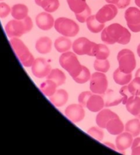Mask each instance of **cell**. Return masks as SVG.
<instances>
[{
	"mask_svg": "<svg viewBox=\"0 0 140 155\" xmlns=\"http://www.w3.org/2000/svg\"><path fill=\"white\" fill-rule=\"evenodd\" d=\"M33 28L32 18L28 16L23 20L13 19L8 21L5 26V31L10 38H19L28 33Z\"/></svg>",
	"mask_w": 140,
	"mask_h": 155,
	"instance_id": "obj_1",
	"label": "cell"
},
{
	"mask_svg": "<svg viewBox=\"0 0 140 155\" xmlns=\"http://www.w3.org/2000/svg\"><path fill=\"white\" fill-rule=\"evenodd\" d=\"M60 66L71 75L72 79L77 77L82 70V66L74 52L67 51L62 53L59 58Z\"/></svg>",
	"mask_w": 140,
	"mask_h": 155,
	"instance_id": "obj_2",
	"label": "cell"
},
{
	"mask_svg": "<svg viewBox=\"0 0 140 155\" xmlns=\"http://www.w3.org/2000/svg\"><path fill=\"white\" fill-rule=\"evenodd\" d=\"M10 43L22 65L27 68L31 67L35 58L25 43L18 38H10Z\"/></svg>",
	"mask_w": 140,
	"mask_h": 155,
	"instance_id": "obj_3",
	"label": "cell"
},
{
	"mask_svg": "<svg viewBox=\"0 0 140 155\" xmlns=\"http://www.w3.org/2000/svg\"><path fill=\"white\" fill-rule=\"evenodd\" d=\"M107 33L114 43L127 45L131 41V34L127 29L119 23H112L107 27Z\"/></svg>",
	"mask_w": 140,
	"mask_h": 155,
	"instance_id": "obj_4",
	"label": "cell"
},
{
	"mask_svg": "<svg viewBox=\"0 0 140 155\" xmlns=\"http://www.w3.org/2000/svg\"><path fill=\"white\" fill-rule=\"evenodd\" d=\"M118 68L126 74L132 73L136 68L137 61L134 53L131 50L124 49L120 51L117 55Z\"/></svg>",
	"mask_w": 140,
	"mask_h": 155,
	"instance_id": "obj_5",
	"label": "cell"
},
{
	"mask_svg": "<svg viewBox=\"0 0 140 155\" xmlns=\"http://www.w3.org/2000/svg\"><path fill=\"white\" fill-rule=\"evenodd\" d=\"M54 28L59 34L66 37H75L79 31L78 24L71 18L66 17L58 18L55 21Z\"/></svg>",
	"mask_w": 140,
	"mask_h": 155,
	"instance_id": "obj_6",
	"label": "cell"
},
{
	"mask_svg": "<svg viewBox=\"0 0 140 155\" xmlns=\"http://www.w3.org/2000/svg\"><path fill=\"white\" fill-rule=\"evenodd\" d=\"M72 49L78 55H89L95 57L97 44L85 37H81L72 42Z\"/></svg>",
	"mask_w": 140,
	"mask_h": 155,
	"instance_id": "obj_7",
	"label": "cell"
},
{
	"mask_svg": "<svg viewBox=\"0 0 140 155\" xmlns=\"http://www.w3.org/2000/svg\"><path fill=\"white\" fill-rule=\"evenodd\" d=\"M90 81V89L93 94H103L106 92L108 80L105 73L96 71L92 74Z\"/></svg>",
	"mask_w": 140,
	"mask_h": 155,
	"instance_id": "obj_8",
	"label": "cell"
},
{
	"mask_svg": "<svg viewBox=\"0 0 140 155\" xmlns=\"http://www.w3.org/2000/svg\"><path fill=\"white\" fill-rule=\"evenodd\" d=\"M125 18L126 24L131 31L137 33L140 31V10L135 7H130L126 10Z\"/></svg>",
	"mask_w": 140,
	"mask_h": 155,
	"instance_id": "obj_9",
	"label": "cell"
},
{
	"mask_svg": "<svg viewBox=\"0 0 140 155\" xmlns=\"http://www.w3.org/2000/svg\"><path fill=\"white\" fill-rule=\"evenodd\" d=\"M31 69L33 75L38 79L47 77L52 70V66L43 58L35 59L33 64L31 66Z\"/></svg>",
	"mask_w": 140,
	"mask_h": 155,
	"instance_id": "obj_10",
	"label": "cell"
},
{
	"mask_svg": "<svg viewBox=\"0 0 140 155\" xmlns=\"http://www.w3.org/2000/svg\"><path fill=\"white\" fill-rule=\"evenodd\" d=\"M66 116L73 123L82 122L84 119L85 111L84 107L80 104H71L64 111Z\"/></svg>",
	"mask_w": 140,
	"mask_h": 155,
	"instance_id": "obj_11",
	"label": "cell"
},
{
	"mask_svg": "<svg viewBox=\"0 0 140 155\" xmlns=\"http://www.w3.org/2000/svg\"><path fill=\"white\" fill-rule=\"evenodd\" d=\"M118 8L114 4H106L96 12V18L101 23H105L114 19L118 14Z\"/></svg>",
	"mask_w": 140,
	"mask_h": 155,
	"instance_id": "obj_12",
	"label": "cell"
},
{
	"mask_svg": "<svg viewBox=\"0 0 140 155\" xmlns=\"http://www.w3.org/2000/svg\"><path fill=\"white\" fill-rule=\"evenodd\" d=\"M36 23L39 29L43 31H48L54 27L55 20L50 13L43 12L36 16Z\"/></svg>",
	"mask_w": 140,
	"mask_h": 155,
	"instance_id": "obj_13",
	"label": "cell"
},
{
	"mask_svg": "<svg viewBox=\"0 0 140 155\" xmlns=\"http://www.w3.org/2000/svg\"><path fill=\"white\" fill-rule=\"evenodd\" d=\"M133 141V136L128 132H122L117 135L115 139V146L120 152H125L126 150L131 148Z\"/></svg>",
	"mask_w": 140,
	"mask_h": 155,
	"instance_id": "obj_14",
	"label": "cell"
},
{
	"mask_svg": "<svg viewBox=\"0 0 140 155\" xmlns=\"http://www.w3.org/2000/svg\"><path fill=\"white\" fill-rule=\"evenodd\" d=\"M116 117H119V116L115 112L110 110L109 109H103L98 112L97 115H96V123L99 127L102 128V129H105L107 122L110 120L116 118Z\"/></svg>",
	"mask_w": 140,
	"mask_h": 155,
	"instance_id": "obj_15",
	"label": "cell"
},
{
	"mask_svg": "<svg viewBox=\"0 0 140 155\" xmlns=\"http://www.w3.org/2000/svg\"><path fill=\"white\" fill-rule=\"evenodd\" d=\"M105 104L103 98L100 94H92L88 101L86 107L89 111L98 113L105 107Z\"/></svg>",
	"mask_w": 140,
	"mask_h": 155,
	"instance_id": "obj_16",
	"label": "cell"
},
{
	"mask_svg": "<svg viewBox=\"0 0 140 155\" xmlns=\"http://www.w3.org/2000/svg\"><path fill=\"white\" fill-rule=\"evenodd\" d=\"M68 93L64 89L57 90L55 93L49 97V100L56 107H61L65 105L68 100Z\"/></svg>",
	"mask_w": 140,
	"mask_h": 155,
	"instance_id": "obj_17",
	"label": "cell"
},
{
	"mask_svg": "<svg viewBox=\"0 0 140 155\" xmlns=\"http://www.w3.org/2000/svg\"><path fill=\"white\" fill-rule=\"evenodd\" d=\"M105 129L112 135H118L125 130V124L120 117L113 118L107 122Z\"/></svg>",
	"mask_w": 140,
	"mask_h": 155,
	"instance_id": "obj_18",
	"label": "cell"
},
{
	"mask_svg": "<svg viewBox=\"0 0 140 155\" xmlns=\"http://www.w3.org/2000/svg\"><path fill=\"white\" fill-rule=\"evenodd\" d=\"M36 49L40 54H47L52 49V41L47 36H42L37 40L35 45Z\"/></svg>",
	"mask_w": 140,
	"mask_h": 155,
	"instance_id": "obj_19",
	"label": "cell"
},
{
	"mask_svg": "<svg viewBox=\"0 0 140 155\" xmlns=\"http://www.w3.org/2000/svg\"><path fill=\"white\" fill-rule=\"evenodd\" d=\"M126 109L131 115L137 116L140 114V97L139 96H132L125 104Z\"/></svg>",
	"mask_w": 140,
	"mask_h": 155,
	"instance_id": "obj_20",
	"label": "cell"
},
{
	"mask_svg": "<svg viewBox=\"0 0 140 155\" xmlns=\"http://www.w3.org/2000/svg\"><path fill=\"white\" fill-rule=\"evenodd\" d=\"M72 46V42L68 37L66 36H60L55 40L54 42V47L58 52L60 53H63L71 49Z\"/></svg>",
	"mask_w": 140,
	"mask_h": 155,
	"instance_id": "obj_21",
	"label": "cell"
},
{
	"mask_svg": "<svg viewBox=\"0 0 140 155\" xmlns=\"http://www.w3.org/2000/svg\"><path fill=\"white\" fill-rule=\"evenodd\" d=\"M28 7L23 4H15L11 8L12 17L14 19L23 20L28 16Z\"/></svg>",
	"mask_w": 140,
	"mask_h": 155,
	"instance_id": "obj_22",
	"label": "cell"
},
{
	"mask_svg": "<svg viewBox=\"0 0 140 155\" xmlns=\"http://www.w3.org/2000/svg\"><path fill=\"white\" fill-rule=\"evenodd\" d=\"M35 3L49 13L55 12L60 5L59 0H35Z\"/></svg>",
	"mask_w": 140,
	"mask_h": 155,
	"instance_id": "obj_23",
	"label": "cell"
},
{
	"mask_svg": "<svg viewBox=\"0 0 140 155\" xmlns=\"http://www.w3.org/2000/svg\"><path fill=\"white\" fill-rule=\"evenodd\" d=\"M86 25L92 33L98 34L101 32L105 28V23H101L97 21L95 15H90L86 20Z\"/></svg>",
	"mask_w": 140,
	"mask_h": 155,
	"instance_id": "obj_24",
	"label": "cell"
},
{
	"mask_svg": "<svg viewBox=\"0 0 140 155\" xmlns=\"http://www.w3.org/2000/svg\"><path fill=\"white\" fill-rule=\"evenodd\" d=\"M57 87V84L51 79H47L40 85V90L42 94L49 98L55 94Z\"/></svg>",
	"mask_w": 140,
	"mask_h": 155,
	"instance_id": "obj_25",
	"label": "cell"
},
{
	"mask_svg": "<svg viewBox=\"0 0 140 155\" xmlns=\"http://www.w3.org/2000/svg\"><path fill=\"white\" fill-rule=\"evenodd\" d=\"M113 79L115 84L120 85H128L132 80V74L122 73L119 68H117L113 73Z\"/></svg>",
	"mask_w": 140,
	"mask_h": 155,
	"instance_id": "obj_26",
	"label": "cell"
},
{
	"mask_svg": "<svg viewBox=\"0 0 140 155\" xmlns=\"http://www.w3.org/2000/svg\"><path fill=\"white\" fill-rule=\"evenodd\" d=\"M47 79H51L57 84L58 87L61 86L66 83V76L62 71L59 68H54L51 71L49 75L47 77Z\"/></svg>",
	"mask_w": 140,
	"mask_h": 155,
	"instance_id": "obj_27",
	"label": "cell"
},
{
	"mask_svg": "<svg viewBox=\"0 0 140 155\" xmlns=\"http://www.w3.org/2000/svg\"><path fill=\"white\" fill-rule=\"evenodd\" d=\"M125 130L136 137L140 135V120L134 118L128 120L125 125Z\"/></svg>",
	"mask_w": 140,
	"mask_h": 155,
	"instance_id": "obj_28",
	"label": "cell"
},
{
	"mask_svg": "<svg viewBox=\"0 0 140 155\" xmlns=\"http://www.w3.org/2000/svg\"><path fill=\"white\" fill-rule=\"evenodd\" d=\"M69 8L75 14L84 11L88 6L86 3V0H66Z\"/></svg>",
	"mask_w": 140,
	"mask_h": 155,
	"instance_id": "obj_29",
	"label": "cell"
},
{
	"mask_svg": "<svg viewBox=\"0 0 140 155\" xmlns=\"http://www.w3.org/2000/svg\"><path fill=\"white\" fill-rule=\"evenodd\" d=\"M92 74L89 69L85 66H82V70L77 77L73 78L74 81L79 84H83L90 81Z\"/></svg>",
	"mask_w": 140,
	"mask_h": 155,
	"instance_id": "obj_30",
	"label": "cell"
},
{
	"mask_svg": "<svg viewBox=\"0 0 140 155\" xmlns=\"http://www.w3.org/2000/svg\"><path fill=\"white\" fill-rule=\"evenodd\" d=\"M94 68H95L96 71L106 73L110 69V63L107 59L106 60H97V59H96L95 62H94Z\"/></svg>",
	"mask_w": 140,
	"mask_h": 155,
	"instance_id": "obj_31",
	"label": "cell"
},
{
	"mask_svg": "<svg viewBox=\"0 0 140 155\" xmlns=\"http://www.w3.org/2000/svg\"><path fill=\"white\" fill-rule=\"evenodd\" d=\"M110 55V50L105 45L97 44L95 58L97 60H106Z\"/></svg>",
	"mask_w": 140,
	"mask_h": 155,
	"instance_id": "obj_32",
	"label": "cell"
},
{
	"mask_svg": "<svg viewBox=\"0 0 140 155\" xmlns=\"http://www.w3.org/2000/svg\"><path fill=\"white\" fill-rule=\"evenodd\" d=\"M129 92L133 96H140V77H135L128 84Z\"/></svg>",
	"mask_w": 140,
	"mask_h": 155,
	"instance_id": "obj_33",
	"label": "cell"
},
{
	"mask_svg": "<svg viewBox=\"0 0 140 155\" xmlns=\"http://www.w3.org/2000/svg\"><path fill=\"white\" fill-rule=\"evenodd\" d=\"M103 129L98 127H92L87 130V133L90 135L91 137L96 139V140L101 141L104 139L105 133L103 131Z\"/></svg>",
	"mask_w": 140,
	"mask_h": 155,
	"instance_id": "obj_34",
	"label": "cell"
},
{
	"mask_svg": "<svg viewBox=\"0 0 140 155\" xmlns=\"http://www.w3.org/2000/svg\"><path fill=\"white\" fill-rule=\"evenodd\" d=\"M92 94L93 93L91 91H84V92L80 93L79 97H78V103L81 105H82L83 107H86L88 101Z\"/></svg>",
	"mask_w": 140,
	"mask_h": 155,
	"instance_id": "obj_35",
	"label": "cell"
},
{
	"mask_svg": "<svg viewBox=\"0 0 140 155\" xmlns=\"http://www.w3.org/2000/svg\"><path fill=\"white\" fill-rule=\"evenodd\" d=\"M91 15V9L88 6L86 8L84 11L79 13V14H75V17H76L77 20L79 22L83 23L86 22L87 18Z\"/></svg>",
	"mask_w": 140,
	"mask_h": 155,
	"instance_id": "obj_36",
	"label": "cell"
},
{
	"mask_svg": "<svg viewBox=\"0 0 140 155\" xmlns=\"http://www.w3.org/2000/svg\"><path fill=\"white\" fill-rule=\"evenodd\" d=\"M11 13V8L4 2H0V18H5Z\"/></svg>",
	"mask_w": 140,
	"mask_h": 155,
	"instance_id": "obj_37",
	"label": "cell"
},
{
	"mask_svg": "<svg viewBox=\"0 0 140 155\" xmlns=\"http://www.w3.org/2000/svg\"><path fill=\"white\" fill-rule=\"evenodd\" d=\"M119 92H120V94L122 96V103L124 105H125L126 101H127L128 98L133 96L131 94V92H129L128 88V85H123V86H122V87L120 88Z\"/></svg>",
	"mask_w": 140,
	"mask_h": 155,
	"instance_id": "obj_38",
	"label": "cell"
},
{
	"mask_svg": "<svg viewBox=\"0 0 140 155\" xmlns=\"http://www.w3.org/2000/svg\"><path fill=\"white\" fill-rule=\"evenodd\" d=\"M101 41L103 42H105V44L107 45H114V42L112 41V39L109 38V36H108V34L107 33L106 31V28H105L103 31H101Z\"/></svg>",
	"mask_w": 140,
	"mask_h": 155,
	"instance_id": "obj_39",
	"label": "cell"
},
{
	"mask_svg": "<svg viewBox=\"0 0 140 155\" xmlns=\"http://www.w3.org/2000/svg\"><path fill=\"white\" fill-rule=\"evenodd\" d=\"M131 3V0H120L118 2V4L115 5L119 9H125L126 7L129 6V4Z\"/></svg>",
	"mask_w": 140,
	"mask_h": 155,
	"instance_id": "obj_40",
	"label": "cell"
},
{
	"mask_svg": "<svg viewBox=\"0 0 140 155\" xmlns=\"http://www.w3.org/2000/svg\"><path fill=\"white\" fill-rule=\"evenodd\" d=\"M131 154L140 155V146L134 147V148H131Z\"/></svg>",
	"mask_w": 140,
	"mask_h": 155,
	"instance_id": "obj_41",
	"label": "cell"
},
{
	"mask_svg": "<svg viewBox=\"0 0 140 155\" xmlns=\"http://www.w3.org/2000/svg\"><path fill=\"white\" fill-rule=\"evenodd\" d=\"M138 146H140V137H136L133 141V143H132L131 148H133L134 147H136Z\"/></svg>",
	"mask_w": 140,
	"mask_h": 155,
	"instance_id": "obj_42",
	"label": "cell"
},
{
	"mask_svg": "<svg viewBox=\"0 0 140 155\" xmlns=\"http://www.w3.org/2000/svg\"><path fill=\"white\" fill-rule=\"evenodd\" d=\"M103 144H104V145H105L106 146L109 147V148L114 150H118L117 148H116V146L114 145V143H112L111 142H109V141H107V142H104Z\"/></svg>",
	"mask_w": 140,
	"mask_h": 155,
	"instance_id": "obj_43",
	"label": "cell"
},
{
	"mask_svg": "<svg viewBox=\"0 0 140 155\" xmlns=\"http://www.w3.org/2000/svg\"><path fill=\"white\" fill-rule=\"evenodd\" d=\"M120 0H105V2L107 4H114V5H116L118 4V2H119Z\"/></svg>",
	"mask_w": 140,
	"mask_h": 155,
	"instance_id": "obj_44",
	"label": "cell"
},
{
	"mask_svg": "<svg viewBox=\"0 0 140 155\" xmlns=\"http://www.w3.org/2000/svg\"><path fill=\"white\" fill-rule=\"evenodd\" d=\"M137 55H138V56L140 58V43L139 44L138 46H137Z\"/></svg>",
	"mask_w": 140,
	"mask_h": 155,
	"instance_id": "obj_45",
	"label": "cell"
},
{
	"mask_svg": "<svg viewBox=\"0 0 140 155\" xmlns=\"http://www.w3.org/2000/svg\"><path fill=\"white\" fill-rule=\"evenodd\" d=\"M135 3L136 6L140 8V0H135Z\"/></svg>",
	"mask_w": 140,
	"mask_h": 155,
	"instance_id": "obj_46",
	"label": "cell"
},
{
	"mask_svg": "<svg viewBox=\"0 0 140 155\" xmlns=\"http://www.w3.org/2000/svg\"><path fill=\"white\" fill-rule=\"evenodd\" d=\"M135 77H140V68L138 69V70H137V71H136V73H135Z\"/></svg>",
	"mask_w": 140,
	"mask_h": 155,
	"instance_id": "obj_47",
	"label": "cell"
},
{
	"mask_svg": "<svg viewBox=\"0 0 140 155\" xmlns=\"http://www.w3.org/2000/svg\"><path fill=\"white\" fill-rule=\"evenodd\" d=\"M136 117H137V118H138L139 120H140V114L139 115H137V116H136Z\"/></svg>",
	"mask_w": 140,
	"mask_h": 155,
	"instance_id": "obj_48",
	"label": "cell"
},
{
	"mask_svg": "<svg viewBox=\"0 0 140 155\" xmlns=\"http://www.w3.org/2000/svg\"><path fill=\"white\" fill-rule=\"evenodd\" d=\"M0 1H3V0H0Z\"/></svg>",
	"mask_w": 140,
	"mask_h": 155,
	"instance_id": "obj_49",
	"label": "cell"
}]
</instances>
